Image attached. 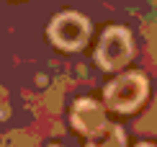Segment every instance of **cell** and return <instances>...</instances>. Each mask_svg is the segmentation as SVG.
Masks as SVG:
<instances>
[{"mask_svg":"<svg viewBox=\"0 0 157 147\" xmlns=\"http://www.w3.org/2000/svg\"><path fill=\"white\" fill-rule=\"evenodd\" d=\"M134 44H132V34L124 26H108L103 31L101 42H98V65L103 70H119L132 59Z\"/></svg>","mask_w":157,"mask_h":147,"instance_id":"cell-1","label":"cell"},{"mask_svg":"<svg viewBox=\"0 0 157 147\" xmlns=\"http://www.w3.org/2000/svg\"><path fill=\"white\" fill-rule=\"evenodd\" d=\"M147 96V80L139 72H126L106 85V103L113 111H132Z\"/></svg>","mask_w":157,"mask_h":147,"instance_id":"cell-2","label":"cell"},{"mask_svg":"<svg viewBox=\"0 0 157 147\" xmlns=\"http://www.w3.org/2000/svg\"><path fill=\"white\" fill-rule=\"evenodd\" d=\"M88 34H90L88 18H82L80 13H72V10L59 13V16L49 23L52 42L57 46H62V49H80V46L88 42Z\"/></svg>","mask_w":157,"mask_h":147,"instance_id":"cell-3","label":"cell"},{"mask_svg":"<svg viewBox=\"0 0 157 147\" xmlns=\"http://www.w3.org/2000/svg\"><path fill=\"white\" fill-rule=\"evenodd\" d=\"M72 126L82 134H95L106 126V113H103V106L90 101V98H80L72 106Z\"/></svg>","mask_w":157,"mask_h":147,"instance_id":"cell-4","label":"cell"},{"mask_svg":"<svg viewBox=\"0 0 157 147\" xmlns=\"http://www.w3.org/2000/svg\"><path fill=\"white\" fill-rule=\"evenodd\" d=\"M88 147H126V137H124V129L116 124H106L101 132L90 134Z\"/></svg>","mask_w":157,"mask_h":147,"instance_id":"cell-5","label":"cell"},{"mask_svg":"<svg viewBox=\"0 0 157 147\" xmlns=\"http://www.w3.org/2000/svg\"><path fill=\"white\" fill-rule=\"evenodd\" d=\"M10 113V103H8V93H5V88L0 85V121H3L5 116Z\"/></svg>","mask_w":157,"mask_h":147,"instance_id":"cell-6","label":"cell"},{"mask_svg":"<svg viewBox=\"0 0 157 147\" xmlns=\"http://www.w3.org/2000/svg\"><path fill=\"white\" fill-rule=\"evenodd\" d=\"M136 147H152V145H147V142H144V145H136Z\"/></svg>","mask_w":157,"mask_h":147,"instance_id":"cell-7","label":"cell"},{"mask_svg":"<svg viewBox=\"0 0 157 147\" xmlns=\"http://www.w3.org/2000/svg\"><path fill=\"white\" fill-rule=\"evenodd\" d=\"M52 147H59V145H52Z\"/></svg>","mask_w":157,"mask_h":147,"instance_id":"cell-8","label":"cell"}]
</instances>
